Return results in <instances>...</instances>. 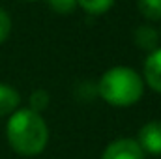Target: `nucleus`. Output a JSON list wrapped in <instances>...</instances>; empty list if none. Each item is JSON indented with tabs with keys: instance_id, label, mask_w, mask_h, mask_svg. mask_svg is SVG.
<instances>
[{
	"instance_id": "7ed1b4c3",
	"label": "nucleus",
	"mask_w": 161,
	"mask_h": 159,
	"mask_svg": "<svg viewBox=\"0 0 161 159\" xmlns=\"http://www.w3.org/2000/svg\"><path fill=\"white\" fill-rule=\"evenodd\" d=\"M101 159H144V152L133 139H118L111 142Z\"/></svg>"
},
{
	"instance_id": "9d476101",
	"label": "nucleus",
	"mask_w": 161,
	"mask_h": 159,
	"mask_svg": "<svg viewBox=\"0 0 161 159\" xmlns=\"http://www.w3.org/2000/svg\"><path fill=\"white\" fill-rule=\"evenodd\" d=\"M49 107V94L45 90H36L30 96V111L34 112H41Z\"/></svg>"
},
{
	"instance_id": "f257e3e1",
	"label": "nucleus",
	"mask_w": 161,
	"mask_h": 159,
	"mask_svg": "<svg viewBox=\"0 0 161 159\" xmlns=\"http://www.w3.org/2000/svg\"><path fill=\"white\" fill-rule=\"evenodd\" d=\"M9 146L21 156H38L45 150L49 129L40 112L21 109L11 114L6 127Z\"/></svg>"
},
{
	"instance_id": "1a4fd4ad",
	"label": "nucleus",
	"mask_w": 161,
	"mask_h": 159,
	"mask_svg": "<svg viewBox=\"0 0 161 159\" xmlns=\"http://www.w3.org/2000/svg\"><path fill=\"white\" fill-rule=\"evenodd\" d=\"M77 4L92 15H101L113 8L114 0H77Z\"/></svg>"
},
{
	"instance_id": "f03ea898",
	"label": "nucleus",
	"mask_w": 161,
	"mask_h": 159,
	"mask_svg": "<svg viewBox=\"0 0 161 159\" xmlns=\"http://www.w3.org/2000/svg\"><path fill=\"white\" fill-rule=\"evenodd\" d=\"M97 92L109 105L114 107H129L142 97L144 84L141 75L125 66L111 68L103 73L97 84Z\"/></svg>"
},
{
	"instance_id": "39448f33",
	"label": "nucleus",
	"mask_w": 161,
	"mask_h": 159,
	"mask_svg": "<svg viewBox=\"0 0 161 159\" xmlns=\"http://www.w3.org/2000/svg\"><path fill=\"white\" fill-rule=\"evenodd\" d=\"M144 80L152 90L161 94V49H156L148 54L144 62Z\"/></svg>"
},
{
	"instance_id": "0eeeda50",
	"label": "nucleus",
	"mask_w": 161,
	"mask_h": 159,
	"mask_svg": "<svg viewBox=\"0 0 161 159\" xmlns=\"http://www.w3.org/2000/svg\"><path fill=\"white\" fill-rule=\"evenodd\" d=\"M135 45L142 51H156L158 47V32L150 26H139L135 30Z\"/></svg>"
},
{
	"instance_id": "9b49d317",
	"label": "nucleus",
	"mask_w": 161,
	"mask_h": 159,
	"mask_svg": "<svg viewBox=\"0 0 161 159\" xmlns=\"http://www.w3.org/2000/svg\"><path fill=\"white\" fill-rule=\"evenodd\" d=\"M49 6H51L53 11H56L60 15H66V13L75 11L77 0H49Z\"/></svg>"
},
{
	"instance_id": "6e6552de",
	"label": "nucleus",
	"mask_w": 161,
	"mask_h": 159,
	"mask_svg": "<svg viewBox=\"0 0 161 159\" xmlns=\"http://www.w3.org/2000/svg\"><path fill=\"white\" fill-rule=\"evenodd\" d=\"M139 13L146 21H159L161 19V0H137Z\"/></svg>"
},
{
	"instance_id": "20e7f679",
	"label": "nucleus",
	"mask_w": 161,
	"mask_h": 159,
	"mask_svg": "<svg viewBox=\"0 0 161 159\" xmlns=\"http://www.w3.org/2000/svg\"><path fill=\"white\" fill-rule=\"evenodd\" d=\"M137 144L142 152H148L152 156H161V122H148L141 127Z\"/></svg>"
},
{
	"instance_id": "423d86ee",
	"label": "nucleus",
	"mask_w": 161,
	"mask_h": 159,
	"mask_svg": "<svg viewBox=\"0 0 161 159\" xmlns=\"http://www.w3.org/2000/svg\"><path fill=\"white\" fill-rule=\"evenodd\" d=\"M19 94L15 88L8 86V84H0V116H8L13 114L19 107Z\"/></svg>"
},
{
	"instance_id": "f8f14e48",
	"label": "nucleus",
	"mask_w": 161,
	"mask_h": 159,
	"mask_svg": "<svg viewBox=\"0 0 161 159\" xmlns=\"http://www.w3.org/2000/svg\"><path fill=\"white\" fill-rule=\"evenodd\" d=\"M9 32H11V19L4 9H0V43H4L9 38Z\"/></svg>"
}]
</instances>
